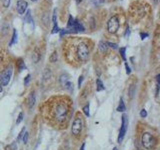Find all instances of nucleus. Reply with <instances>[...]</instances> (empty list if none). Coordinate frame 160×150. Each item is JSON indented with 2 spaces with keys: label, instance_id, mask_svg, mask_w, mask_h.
Instances as JSON below:
<instances>
[{
  "label": "nucleus",
  "instance_id": "f257e3e1",
  "mask_svg": "<svg viewBox=\"0 0 160 150\" xmlns=\"http://www.w3.org/2000/svg\"><path fill=\"white\" fill-rule=\"evenodd\" d=\"M42 117L51 127L63 130L69 126L72 118L73 103L66 95H54L39 106Z\"/></svg>",
  "mask_w": 160,
  "mask_h": 150
},
{
  "label": "nucleus",
  "instance_id": "f03ea898",
  "mask_svg": "<svg viewBox=\"0 0 160 150\" xmlns=\"http://www.w3.org/2000/svg\"><path fill=\"white\" fill-rule=\"evenodd\" d=\"M140 144L145 150H157L159 145L158 132L146 124H139L137 129Z\"/></svg>",
  "mask_w": 160,
  "mask_h": 150
},
{
  "label": "nucleus",
  "instance_id": "7ed1b4c3",
  "mask_svg": "<svg viewBox=\"0 0 160 150\" xmlns=\"http://www.w3.org/2000/svg\"><path fill=\"white\" fill-rule=\"evenodd\" d=\"M85 129V120L80 112H76L74 115L72 125H71V135L74 139L80 140L84 134Z\"/></svg>",
  "mask_w": 160,
  "mask_h": 150
},
{
  "label": "nucleus",
  "instance_id": "20e7f679",
  "mask_svg": "<svg viewBox=\"0 0 160 150\" xmlns=\"http://www.w3.org/2000/svg\"><path fill=\"white\" fill-rule=\"evenodd\" d=\"M90 49L86 42L80 41L76 46V57L79 62L85 63L89 59Z\"/></svg>",
  "mask_w": 160,
  "mask_h": 150
},
{
  "label": "nucleus",
  "instance_id": "39448f33",
  "mask_svg": "<svg viewBox=\"0 0 160 150\" xmlns=\"http://www.w3.org/2000/svg\"><path fill=\"white\" fill-rule=\"evenodd\" d=\"M12 73H13V66L11 64H9L1 72V74H0V84L2 86H7L9 84L12 77Z\"/></svg>",
  "mask_w": 160,
  "mask_h": 150
},
{
  "label": "nucleus",
  "instance_id": "423d86ee",
  "mask_svg": "<svg viewBox=\"0 0 160 150\" xmlns=\"http://www.w3.org/2000/svg\"><path fill=\"white\" fill-rule=\"evenodd\" d=\"M127 128H128V116H127V114H123L122 117H121V127H120L118 139H117L118 143L122 142L125 134H126Z\"/></svg>",
  "mask_w": 160,
  "mask_h": 150
},
{
  "label": "nucleus",
  "instance_id": "0eeeda50",
  "mask_svg": "<svg viewBox=\"0 0 160 150\" xmlns=\"http://www.w3.org/2000/svg\"><path fill=\"white\" fill-rule=\"evenodd\" d=\"M119 19L117 15H114V16L110 17V19L108 20L107 22V30L109 33L114 34L118 31L119 29Z\"/></svg>",
  "mask_w": 160,
  "mask_h": 150
},
{
  "label": "nucleus",
  "instance_id": "6e6552de",
  "mask_svg": "<svg viewBox=\"0 0 160 150\" xmlns=\"http://www.w3.org/2000/svg\"><path fill=\"white\" fill-rule=\"evenodd\" d=\"M28 3L26 0H18L17 2V11L20 15H24V13L27 10Z\"/></svg>",
  "mask_w": 160,
  "mask_h": 150
},
{
  "label": "nucleus",
  "instance_id": "1a4fd4ad",
  "mask_svg": "<svg viewBox=\"0 0 160 150\" xmlns=\"http://www.w3.org/2000/svg\"><path fill=\"white\" fill-rule=\"evenodd\" d=\"M35 101H36V98H35V94L34 93H30L29 97L27 99V105H28V108L29 109H31L34 106Z\"/></svg>",
  "mask_w": 160,
  "mask_h": 150
},
{
  "label": "nucleus",
  "instance_id": "9d476101",
  "mask_svg": "<svg viewBox=\"0 0 160 150\" xmlns=\"http://www.w3.org/2000/svg\"><path fill=\"white\" fill-rule=\"evenodd\" d=\"M135 92H136V85H135L134 83H132L128 88V95H129L130 99H132L134 97Z\"/></svg>",
  "mask_w": 160,
  "mask_h": 150
},
{
  "label": "nucleus",
  "instance_id": "9b49d317",
  "mask_svg": "<svg viewBox=\"0 0 160 150\" xmlns=\"http://www.w3.org/2000/svg\"><path fill=\"white\" fill-rule=\"evenodd\" d=\"M24 21L26 23H32L33 19L31 16V11L30 10H26V12L24 13Z\"/></svg>",
  "mask_w": 160,
  "mask_h": 150
},
{
  "label": "nucleus",
  "instance_id": "f8f14e48",
  "mask_svg": "<svg viewBox=\"0 0 160 150\" xmlns=\"http://www.w3.org/2000/svg\"><path fill=\"white\" fill-rule=\"evenodd\" d=\"M17 38H18V32L16 29H13V34H12V38H11V41H10L9 45L12 46L13 44H15L17 42Z\"/></svg>",
  "mask_w": 160,
  "mask_h": 150
},
{
  "label": "nucleus",
  "instance_id": "ddd939ff",
  "mask_svg": "<svg viewBox=\"0 0 160 150\" xmlns=\"http://www.w3.org/2000/svg\"><path fill=\"white\" fill-rule=\"evenodd\" d=\"M126 110V106H125L124 101H123V98H120V101H119V105L117 107V111L118 112H124Z\"/></svg>",
  "mask_w": 160,
  "mask_h": 150
},
{
  "label": "nucleus",
  "instance_id": "4468645a",
  "mask_svg": "<svg viewBox=\"0 0 160 150\" xmlns=\"http://www.w3.org/2000/svg\"><path fill=\"white\" fill-rule=\"evenodd\" d=\"M63 85H64V88L68 90L69 92H73V83L70 81V80H68L67 82H65Z\"/></svg>",
  "mask_w": 160,
  "mask_h": 150
},
{
  "label": "nucleus",
  "instance_id": "2eb2a0df",
  "mask_svg": "<svg viewBox=\"0 0 160 150\" xmlns=\"http://www.w3.org/2000/svg\"><path fill=\"white\" fill-rule=\"evenodd\" d=\"M104 90V85L102 83V81L100 79H96V91H102Z\"/></svg>",
  "mask_w": 160,
  "mask_h": 150
},
{
  "label": "nucleus",
  "instance_id": "dca6fc26",
  "mask_svg": "<svg viewBox=\"0 0 160 150\" xmlns=\"http://www.w3.org/2000/svg\"><path fill=\"white\" fill-rule=\"evenodd\" d=\"M99 49L101 52H105L107 50V45H106V42L104 41H100L99 42Z\"/></svg>",
  "mask_w": 160,
  "mask_h": 150
},
{
  "label": "nucleus",
  "instance_id": "f3484780",
  "mask_svg": "<svg viewBox=\"0 0 160 150\" xmlns=\"http://www.w3.org/2000/svg\"><path fill=\"white\" fill-rule=\"evenodd\" d=\"M17 65H18V70H19V72H21L22 70L25 69V63L23 62V60H22V59H19V60H18Z\"/></svg>",
  "mask_w": 160,
  "mask_h": 150
},
{
  "label": "nucleus",
  "instance_id": "a211bd4d",
  "mask_svg": "<svg viewBox=\"0 0 160 150\" xmlns=\"http://www.w3.org/2000/svg\"><path fill=\"white\" fill-rule=\"evenodd\" d=\"M57 58H58V55H57V52L56 51H54L51 55H50V57H49V60H50V62H56L57 61Z\"/></svg>",
  "mask_w": 160,
  "mask_h": 150
},
{
  "label": "nucleus",
  "instance_id": "6ab92c4d",
  "mask_svg": "<svg viewBox=\"0 0 160 150\" xmlns=\"http://www.w3.org/2000/svg\"><path fill=\"white\" fill-rule=\"evenodd\" d=\"M32 59H33L34 63H37L38 60L40 59V54L37 51H34L33 54H32Z\"/></svg>",
  "mask_w": 160,
  "mask_h": 150
},
{
  "label": "nucleus",
  "instance_id": "aec40b11",
  "mask_svg": "<svg viewBox=\"0 0 160 150\" xmlns=\"http://www.w3.org/2000/svg\"><path fill=\"white\" fill-rule=\"evenodd\" d=\"M69 80V76L67 74H62L61 76H60V82H61L62 84H64L65 82H67Z\"/></svg>",
  "mask_w": 160,
  "mask_h": 150
},
{
  "label": "nucleus",
  "instance_id": "412c9836",
  "mask_svg": "<svg viewBox=\"0 0 160 150\" xmlns=\"http://www.w3.org/2000/svg\"><path fill=\"white\" fill-rule=\"evenodd\" d=\"M25 132H26V127H23L21 131L19 132L18 136H17V139H16V141H17V142H18V141H20V140H21V138H22V136L24 135V133H25Z\"/></svg>",
  "mask_w": 160,
  "mask_h": 150
},
{
  "label": "nucleus",
  "instance_id": "4be33fe9",
  "mask_svg": "<svg viewBox=\"0 0 160 150\" xmlns=\"http://www.w3.org/2000/svg\"><path fill=\"white\" fill-rule=\"evenodd\" d=\"M119 52H120V54H121V57L123 58V60H126V56H125V52H126V47L119 48Z\"/></svg>",
  "mask_w": 160,
  "mask_h": 150
},
{
  "label": "nucleus",
  "instance_id": "5701e85b",
  "mask_svg": "<svg viewBox=\"0 0 160 150\" xmlns=\"http://www.w3.org/2000/svg\"><path fill=\"white\" fill-rule=\"evenodd\" d=\"M17 149V144L16 142H13L6 147V150H16Z\"/></svg>",
  "mask_w": 160,
  "mask_h": 150
},
{
  "label": "nucleus",
  "instance_id": "b1692460",
  "mask_svg": "<svg viewBox=\"0 0 160 150\" xmlns=\"http://www.w3.org/2000/svg\"><path fill=\"white\" fill-rule=\"evenodd\" d=\"M83 112H84V114H85V116L89 117V115H90V113H89V104H86V105H85V106L83 107Z\"/></svg>",
  "mask_w": 160,
  "mask_h": 150
},
{
  "label": "nucleus",
  "instance_id": "393cba45",
  "mask_svg": "<svg viewBox=\"0 0 160 150\" xmlns=\"http://www.w3.org/2000/svg\"><path fill=\"white\" fill-rule=\"evenodd\" d=\"M107 47H110L112 49H118V45L116 43H112V42H106Z\"/></svg>",
  "mask_w": 160,
  "mask_h": 150
},
{
  "label": "nucleus",
  "instance_id": "a878e982",
  "mask_svg": "<svg viewBox=\"0 0 160 150\" xmlns=\"http://www.w3.org/2000/svg\"><path fill=\"white\" fill-rule=\"evenodd\" d=\"M59 31H60V29H59V27H58V24H57V25H53V28H52L51 33H52V34H55V33H58Z\"/></svg>",
  "mask_w": 160,
  "mask_h": 150
},
{
  "label": "nucleus",
  "instance_id": "bb28decb",
  "mask_svg": "<svg viewBox=\"0 0 160 150\" xmlns=\"http://www.w3.org/2000/svg\"><path fill=\"white\" fill-rule=\"evenodd\" d=\"M28 137H29L28 132H25L24 135L22 136V141H23V143H27V141H28Z\"/></svg>",
  "mask_w": 160,
  "mask_h": 150
},
{
  "label": "nucleus",
  "instance_id": "cd10ccee",
  "mask_svg": "<svg viewBox=\"0 0 160 150\" xmlns=\"http://www.w3.org/2000/svg\"><path fill=\"white\" fill-rule=\"evenodd\" d=\"M23 120V112H20L19 115H18V118L16 120V124H19Z\"/></svg>",
  "mask_w": 160,
  "mask_h": 150
},
{
  "label": "nucleus",
  "instance_id": "c85d7f7f",
  "mask_svg": "<svg viewBox=\"0 0 160 150\" xmlns=\"http://www.w3.org/2000/svg\"><path fill=\"white\" fill-rule=\"evenodd\" d=\"M2 1V5L5 7V8H7L9 7V5H10V0H1Z\"/></svg>",
  "mask_w": 160,
  "mask_h": 150
},
{
  "label": "nucleus",
  "instance_id": "c756f323",
  "mask_svg": "<svg viewBox=\"0 0 160 150\" xmlns=\"http://www.w3.org/2000/svg\"><path fill=\"white\" fill-rule=\"evenodd\" d=\"M146 116H147L146 110H145V109H142V110H141V112H140V117H141V118H145Z\"/></svg>",
  "mask_w": 160,
  "mask_h": 150
},
{
  "label": "nucleus",
  "instance_id": "7c9ffc66",
  "mask_svg": "<svg viewBox=\"0 0 160 150\" xmlns=\"http://www.w3.org/2000/svg\"><path fill=\"white\" fill-rule=\"evenodd\" d=\"M83 75H81V76L79 77V79H78V87L80 88L81 87V84H82V81H83Z\"/></svg>",
  "mask_w": 160,
  "mask_h": 150
},
{
  "label": "nucleus",
  "instance_id": "2f4dec72",
  "mask_svg": "<svg viewBox=\"0 0 160 150\" xmlns=\"http://www.w3.org/2000/svg\"><path fill=\"white\" fill-rule=\"evenodd\" d=\"M29 81H30V74H28L26 77H25V79H24V84L25 85H27L28 83H29Z\"/></svg>",
  "mask_w": 160,
  "mask_h": 150
},
{
  "label": "nucleus",
  "instance_id": "473e14b6",
  "mask_svg": "<svg viewBox=\"0 0 160 150\" xmlns=\"http://www.w3.org/2000/svg\"><path fill=\"white\" fill-rule=\"evenodd\" d=\"M140 37H141V39H145L146 37H148V33H146V32H141V33H140Z\"/></svg>",
  "mask_w": 160,
  "mask_h": 150
},
{
  "label": "nucleus",
  "instance_id": "72a5a7b5",
  "mask_svg": "<svg viewBox=\"0 0 160 150\" xmlns=\"http://www.w3.org/2000/svg\"><path fill=\"white\" fill-rule=\"evenodd\" d=\"M125 68H126V73H127V74H130V73H131V69H130L129 65H128L127 63H125Z\"/></svg>",
  "mask_w": 160,
  "mask_h": 150
},
{
  "label": "nucleus",
  "instance_id": "f704fd0d",
  "mask_svg": "<svg viewBox=\"0 0 160 150\" xmlns=\"http://www.w3.org/2000/svg\"><path fill=\"white\" fill-rule=\"evenodd\" d=\"M130 34V28H129V25H127L126 27V31H125V37H128Z\"/></svg>",
  "mask_w": 160,
  "mask_h": 150
},
{
  "label": "nucleus",
  "instance_id": "c9c22d12",
  "mask_svg": "<svg viewBox=\"0 0 160 150\" xmlns=\"http://www.w3.org/2000/svg\"><path fill=\"white\" fill-rule=\"evenodd\" d=\"M84 149H85V142H83L82 145H81V147H80V150H84Z\"/></svg>",
  "mask_w": 160,
  "mask_h": 150
},
{
  "label": "nucleus",
  "instance_id": "e433bc0d",
  "mask_svg": "<svg viewBox=\"0 0 160 150\" xmlns=\"http://www.w3.org/2000/svg\"><path fill=\"white\" fill-rule=\"evenodd\" d=\"M75 1H76V3H80L82 1V0H75Z\"/></svg>",
  "mask_w": 160,
  "mask_h": 150
},
{
  "label": "nucleus",
  "instance_id": "4c0bfd02",
  "mask_svg": "<svg viewBox=\"0 0 160 150\" xmlns=\"http://www.w3.org/2000/svg\"><path fill=\"white\" fill-rule=\"evenodd\" d=\"M154 2H155V3H157V2H158V0H154Z\"/></svg>",
  "mask_w": 160,
  "mask_h": 150
},
{
  "label": "nucleus",
  "instance_id": "58836bf2",
  "mask_svg": "<svg viewBox=\"0 0 160 150\" xmlns=\"http://www.w3.org/2000/svg\"><path fill=\"white\" fill-rule=\"evenodd\" d=\"M113 150H118V149H117L116 147H114V148H113Z\"/></svg>",
  "mask_w": 160,
  "mask_h": 150
},
{
  "label": "nucleus",
  "instance_id": "ea45409f",
  "mask_svg": "<svg viewBox=\"0 0 160 150\" xmlns=\"http://www.w3.org/2000/svg\"><path fill=\"white\" fill-rule=\"evenodd\" d=\"M31 1H33V2H35V1H37V0H31Z\"/></svg>",
  "mask_w": 160,
  "mask_h": 150
},
{
  "label": "nucleus",
  "instance_id": "a19ab883",
  "mask_svg": "<svg viewBox=\"0 0 160 150\" xmlns=\"http://www.w3.org/2000/svg\"><path fill=\"white\" fill-rule=\"evenodd\" d=\"M104 1V0H100V2H103Z\"/></svg>",
  "mask_w": 160,
  "mask_h": 150
}]
</instances>
